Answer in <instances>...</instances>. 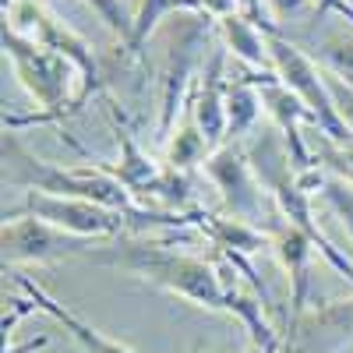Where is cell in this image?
Instances as JSON below:
<instances>
[{"label":"cell","instance_id":"obj_9","mask_svg":"<svg viewBox=\"0 0 353 353\" xmlns=\"http://www.w3.org/2000/svg\"><path fill=\"white\" fill-rule=\"evenodd\" d=\"M205 21H212V18H205ZM205 21H191L173 39V50L166 57V68L159 78V124H156V138L163 145L173 138V128L181 124V113L191 103L194 81L201 74V64H205L201 50H205V39H209V25Z\"/></svg>","mask_w":353,"mask_h":353},{"label":"cell","instance_id":"obj_19","mask_svg":"<svg viewBox=\"0 0 353 353\" xmlns=\"http://www.w3.org/2000/svg\"><path fill=\"white\" fill-rule=\"evenodd\" d=\"M311 57L321 71L336 74L339 81L353 85V28H325L311 39Z\"/></svg>","mask_w":353,"mask_h":353},{"label":"cell","instance_id":"obj_13","mask_svg":"<svg viewBox=\"0 0 353 353\" xmlns=\"http://www.w3.org/2000/svg\"><path fill=\"white\" fill-rule=\"evenodd\" d=\"M269 237H272V251L279 254L283 269L290 276V311H293V321H297V318H304V307H307V286H311L307 265H311V254H314V241L301 226L283 219L279 212L269 223Z\"/></svg>","mask_w":353,"mask_h":353},{"label":"cell","instance_id":"obj_8","mask_svg":"<svg viewBox=\"0 0 353 353\" xmlns=\"http://www.w3.org/2000/svg\"><path fill=\"white\" fill-rule=\"evenodd\" d=\"M18 216H32L43 219L64 233L74 237H88V241H117V237H131V223L128 216L103 209L96 201L85 198H61V194H43V191H25V201L18 209L4 212V219H18Z\"/></svg>","mask_w":353,"mask_h":353},{"label":"cell","instance_id":"obj_26","mask_svg":"<svg viewBox=\"0 0 353 353\" xmlns=\"http://www.w3.org/2000/svg\"><path fill=\"white\" fill-rule=\"evenodd\" d=\"M325 85H329V92H332V103H336V110H339V117H343V124L353 131V85L339 81V78L329 74V71H325Z\"/></svg>","mask_w":353,"mask_h":353},{"label":"cell","instance_id":"obj_1","mask_svg":"<svg viewBox=\"0 0 353 353\" xmlns=\"http://www.w3.org/2000/svg\"><path fill=\"white\" fill-rule=\"evenodd\" d=\"M0 152H4V188L96 201V205H103V209H113V212L128 216L131 233L198 226L201 209H194V212L152 209V205L138 201L103 163H92V166H57V163H50V159H43V156H36L32 149H28L18 131H4Z\"/></svg>","mask_w":353,"mask_h":353},{"label":"cell","instance_id":"obj_18","mask_svg":"<svg viewBox=\"0 0 353 353\" xmlns=\"http://www.w3.org/2000/svg\"><path fill=\"white\" fill-rule=\"evenodd\" d=\"M261 117V92L258 81L248 71L230 74V88H226V141H244L248 131H254Z\"/></svg>","mask_w":353,"mask_h":353},{"label":"cell","instance_id":"obj_5","mask_svg":"<svg viewBox=\"0 0 353 353\" xmlns=\"http://www.w3.org/2000/svg\"><path fill=\"white\" fill-rule=\"evenodd\" d=\"M261 28H265V43H269L276 78L307 106V113L314 117V131L336 145H353V131L343 124V117L332 103V92L325 85V71L318 68V61L307 50H301V43L286 39L279 28H272V21H265Z\"/></svg>","mask_w":353,"mask_h":353},{"label":"cell","instance_id":"obj_17","mask_svg":"<svg viewBox=\"0 0 353 353\" xmlns=\"http://www.w3.org/2000/svg\"><path fill=\"white\" fill-rule=\"evenodd\" d=\"M216 25H219L223 46L233 53V61H241V64H244V68H251V71L276 74L272 57H269V43H265V28H261V25H254V21H251V18H244L241 11H237V14L219 18Z\"/></svg>","mask_w":353,"mask_h":353},{"label":"cell","instance_id":"obj_24","mask_svg":"<svg viewBox=\"0 0 353 353\" xmlns=\"http://www.w3.org/2000/svg\"><path fill=\"white\" fill-rule=\"evenodd\" d=\"M85 4L110 25V32H113V36H121V39H124V46L131 43V36H134V14L128 11L124 0H85Z\"/></svg>","mask_w":353,"mask_h":353},{"label":"cell","instance_id":"obj_6","mask_svg":"<svg viewBox=\"0 0 353 353\" xmlns=\"http://www.w3.org/2000/svg\"><path fill=\"white\" fill-rule=\"evenodd\" d=\"M201 170L209 176V184L219 191L226 216L269 230V223L276 216V205H272L269 191L261 188L258 173H254V166L244 152V141L219 145V149L201 163Z\"/></svg>","mask_w":353,"mask_h":353},{"label":"cell","instance_id":"obj_2","mask_svg":"<svg viewBox=\"0 0 353 353\" xmlns=\"http://www.w3.org/2000/svg\"><path fill=\"white\" fill-rule=\"evenodd\" d=\"M85 261L96 265H113L124 269L145 283H152L173 297H181L194 307L205 311H233V290H237V272L233 279L226 272H219L216 265H209L205 258L184 254V251H170L163 244H145V241H131V237H117L106 248H92L85 254Z\"/></svg>","mask_w":353,"mask_h":353},{"label":"cell","instance_id":"obj_15","mask_svg":"<svg viewBox=\"0 0 353 353\" xmlns=\"http://www.w3.org/2000/svg\"><path fill=\"white\" fill-rule=\"evenodd\" d=\"M14 283L25 290V297L28 301H32L36 304V311H43V314H50L53 321H57V325H64V332L85 350V353H134L131 346H124L121 339H110V336H103L99 329H92V325H88V321H81L74 311H68L61 301H57V297H50V293L32 279V276H28V272H18L14 269Z\"/></svg>","mask_w":353,"mask_h":353},{"label":"cell","instance_id":"obj_10","mask_svg":"<svg viewBox=\"0 0 353 353\" xmlns=\"http://www.w3.org/2000/svg\"><path fill=\"white\" fill-rule=\"evenodd\" d=\"M96 241L88 237H74L64 233L43 219L32 216H18V219H4L0 230V248H4V272L18 269V265H46V261H61L71 254H88Z\"/></svg>","mask_w":353,"mask_h":353},{"label":"cell","instance_id":"obj_20","mask_svg":"<svg viewBox=\"0 0 353 353\" xmlns=\"http://www.w3.org/2000/svg\"><path fill=\"white\" fill-rule=\"evenodd\" d=\"M209 156H212L209 141H205V134H201V128H198V121H194V113L188 110V113L181 117V124H176V134L166 141V166L188 173L191 166L205 163Z\"/></svg>","mask_w":353,"mask_h":353},{"label":"cell","instance_id":"obj_23","mask_svg":"<svg viewBox=\"0 0 353 353\" xmlns=\"http://www.w3.org/2000/svg\"><path fill=\"white\" fill-rule=\"evenodd\" d=\"M311 156H314L318 166H325L329 173H336V176H343V181L353 184V145H336L325 134H318Z\"/></svg>","mask_w":353,"mask_h":353},{"label":"cell","instance_id":"obj_25","mask_svg":"<svg viewBox=\"0 0 353 353\" xmlns=\"http://www.w3.org/2000/svg\"><path fill=\"white\" fill-rule=\"evenodd\" d=\"M265 4H269V21H272V28H279V32L293 28L304 14H307V25H311L314 8H318V4H311V0H265Z\"/></svg>","mask_w":353,"mask_h":353},{"label":"cell","instance_id":"obj_3","mask_svg":"<svg viewBox=\"0 0 353 353\" xmlns=\"http://www.w3.org/2000/svg\"><path fill=\"white\" fill-rule=\"evenodd\" d=\"M244 152H248V159H251V166L258 173L261 188L269 191L276 212L283 219H290L293 226H301L314 241V248L321 251V258H325L343 279L353 283V261L325 237V230L318 226L314 209H311V194H307V188L301 184L297 170H293V163H290V152H286V141H283L279 128L276 131H261L258 138L244 141Z\"/></svg>","mask_w":353,"mask_h":353},{"label":"cell","instance_id":"obj_4","mask_svg":"<svg viewBox=\"0 0 353 353\" xmlns=\"http://www.w3.org/2000/svg\"><path fill=\"white\" fill-rule=\"evenodd\" d=\"M4 53L14 68V78L21 88L39 103V113L32 117H4V131H18L21 124H64L68 117L78 110V96H71V74L78 71L68 57L53 53L39 46L36 39H28L14 28L4 25Z\"/></svg>","mask_w":353,"mask_h":353},{"label":"cell","instance_id":"obj_7","mask_svg":"<svg viewBox=\"0 0 353 353\" xmlns=\"http://www.w3.org/2000/svg\"><path fill=\"white\" fill-rule=\"evenodd\" d=\"M8 28H14V32L28 36V39H36L39 46L53 50V53H61L68 57V61L78 68V78H81V92H78V110L92 99L96 92H103V68L96 61V53L92 46H88L81 36H74L71 28L64 21H57L39 0H11V18H4Z\"/></svg>","mask_w":353,"mask_h":353},{"label":"cell","instance_id":"obj_21","mask_svg":"<svg viewBox=\"0 0 353 353\" xmlns=\"http://www.w3.org/2000/svg\"><path fill=\"white\" fill-rule=\"evenodd\" d=\"M173 11H198L201 14V0H141V8L134 14V36L128 43V53H141L145 39L152 36V28Z\"/></svg>","mask_w":353,"mask_h":353},{"label":"cell","instance_id":"obj_22","mask_svg":"<svg viewBox=\"0 0 353 353\" xmlns=\"http://www.w3.org/2000/svg\"><path fill=\"white\" fill-rule=\"evenodd\" d=\"M321 170H325V166H321ZM318 198L325 201L329 209L339 216L343 230H346L350 237H353V184L325 170V173H321V184H318Z\"/></svg>","mask_w":353,"mask_h":353},{"label":"cell","instance_id":"obj_11","mask_svg":"<svg viewBox=\"0 0 353 353\" xmlns=\"http://www.w3.org/2000/svg\"><path fill=\"white\" fill-rule=\"evenodd\" d=\"M106 110H110V128H113V138H117V163H103L117 181H121L138 201L149 205L159 181H163V173H166V163H156L149 152L138 145L131 124H128V117L121 113V106H117L110 96H106Z\"/></svg>","mask_w":353,"mask_h":353},{"label":"cell","instance_id":"obj_14","mask_svg":"<svg viewBox=\"0 0 353 353\" xmlns=\"http://www.w3.org/2000/svg\"><path fill=\"white\" fill-rule=\"evenodd\" d=\"M293 353H332L353 336V301H332L293 321Z\"/></svg>","mask_w":353,"mask_h":353},{"label":"cell","instance_id":"obj_16","mask_svg":"<svg viewBox=\"0 0 353 353\" xmlns=\"http://www.w3.org/2000/svg\"><path fill=\"white\" fill-rule=\"evenodd\" d=\"M198 230L209 237L223 258L230 254H258L261 248H272V237L269 230H261L254 223H244V219H233V216H219V212H205L198 216Z\"/></svg>","mask_w":353,"mask_h":353},{"label":"cell","instance_id":"obj_12","mask_svg":"<svg viewBox=\"0 0 353 353\" xmlns=\"http://www.w3.org/2000/svg\"><path fill=\"white\" fill-rule=\"evenodd\" d=\"M226 57H230V50H226L223 43L212 46V53L205 57L201 74H198V81H194L191 103H188L212 152L219 149V145H226V88H230Z\"/></svg>","mask_w":353,"mask_h":353}]
</instances>
